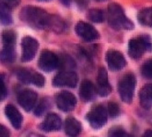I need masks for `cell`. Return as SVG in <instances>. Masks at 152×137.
I'll list each match as a JSON object with an SVG mask.
<instances>
[{
	"label": "cell",
	"mask_w": 152,
	"mask_h": 137,
	"mask_svg": "<svg viewBox=\"0 0 152 137\" xmlns=\"http://www.w3.org/2000/svg\"><path fill=\"white\" fill-rule=\"evenodd\" d=\"M51 16L52 14H49L42 8L32 6L24 7L20 13L21 21L35 30L48 31Z\"/></svg>",
	"instance_id": "obj_1"
},
{
	"label": "cell",
	"mask_w": 152,
	"mask_h": 137,
	"mask_svg": "<svg viewBox=\"0 0 152 137\" xmlns=\"http://www.w3.org/2000/svg\"><path fill=\"white\" fill-rule=\"evenodd\" d=\"M107 20L115 31H131L134 29V23L126 16L123 7L117 3H111L108 6Z\"/></svg>",
	"instance_id": "obj_2"
},
{
	"label": "cell",
	"mask_w": 152,
	"mask_h": 137,
	"mask_svg": "<svg viewBox=\"0 0 152 137\" xmlns=\"http://www.w3.org/2000/svg\"><path fill=\"white\" fill-rule=\"evenodd\" d=\"M137 86V78L133 73L124 74L118 81V93L124 103L130 104L134 98Z\"/></svg>",
	"instance_id": "obj_3"
},
{
	"label": "cell",
	"mask_w": 152,
	"mask_h": 137,
	"mask_svg": "<svg viewBox=\"0 0 152 137\" xmlns=\"http://www.w3.org/2000/svg\"><path fill=\"white\" fill-rule=\"evenodd\" d=\"M151 50V38L148 35H141L131 39L128 43V54L134 60H138L147 51Z\"/></svg>",
	"instance_id": "obj_4"
},
{
	"label": "cell",
	"mask_w": 152,
	"mask_h": 137,
	"mask_svg": "<svg viewBox=\"0 0 152 137\" xmlns=\"http://www.w3.org/2000/svg\"><path fill=\"white\" fill-rule=\"evenodd\" d=\"M86 119L93 129H100L106 124L108 120L107 108L102 104L93 106L91 111L87 113Z\"/></svg>",
	"instance_id": "obj_5"
},
{
	"label": "cell",
	"mask_w": 152,
	"mask_h": 137,
	"mask_svg": "<svg viewBox=\"0 0 152 137\" xmlns=\"http://www.w3.org/2000/svg\"><path fill=\"white\" fill-rule=\"evenodd\" d=\"M17 77L23 84H32L38 87H42L45 84V80L42 74L30 68H21L18 71Z\"/></svg>",
	"instance_id": "obj_6"
},
{
	"label": "cell",
	"mask_w": 152,
	"mask_h": 137,
	"mask_svg": "<svg viewBox=\"0 0 152 137\" xmlns=\"http://www.w3.org/2000/svg\"><path fill=\"white\" fill-rule=\"evenodd\" d=\"M78 76L74 71H60L52 80V84L56 87H67L74 88L77 85Z\"/></svg>",
	"instance_id": "obj_7"
},
{
	"label": "cell",
	"mask_w": 152,
	"mask_h": 137,
	"mask_svg": "<svg viewBox=\"0 0 152 137\" xmlns=\"http://www.w3.org/2000/svg\"><path fill=\"white\" fill-rule=\"evenodd\" d=\"M38 66L41 70L47 73L55 71L59 67V56L49 50H44L40 54Z\"/></svg>",
	"instance_id": "obj_8"
},
{
	"label": "cell",
	"mask_w": 152,
	"mask_h": 137,
	"mask_svg": "<svg viewBox=\"0 0 152 137\" xmlns=\"http://www.w3.org/2000/svg\"><path fill=\"white\" fill-rule=\"evenodd\" d=\"M39 48V42L31 36H25L21 40V62L26 63L31 61Z\"/></svg>",
	"instance_id": "obj_9"
},
{
	"label": "cell",
	"mask_w": 152,
	"mask_h": 137,
	"mask_svg": "<svg viewBox=\"0 0 152 137\" xmlns=\"http://www.w3.org/2000/svg\"><path fill=\"white\" fill-rule=\"evenodd\" d=\"M75 31L79 38L85 42H93L100 38V33L92 25L84 21H78L75 26Z\"/></svg>",
	"instance_id": "obj_10"
},
{
	"label": "cell",
	"mask_w": 152,
	"mask_h": 137,
	"mask_svg": "<svg viewBox=\"0 0 152 137\" xmlns=\"http://www.w3.org/2000/svg\"><path fill=\"white\" fill-rule=\"evenodd\" d=\"M56 103L60 111L64 112H70L77 105V98L73 93L66 90L59 92L56 98Z\"/></svg>",
	"instance_id": "obj_11"
},
{
	"label": "cell",
	"mask_w": 152,
	"mask_h": 137,
	"mask_svg": "<svg viewBox=\"0 0 152 137\" xmlns=\"http://www.w3.org/2000/svg\"><path fill=\"white\" fill-rule=\"evenodd\" d=\"M38 98V95L35 91L31 89H23L19 93L17 97L18 102H19L20 106L26 111H31L34 108L35 104H36Z\"/></svg>",
	"instance_id": "obj_12"
},
{
	"label": "cell",
	"mask_w": 152,
	"mask_h": 137,
	"mask_svg": "<svg viewBox=\"0 0 152 137\" xmlns=\"http://www.w3.org/2000/svg\"><path fill=\"white\" fill-rule=\"evenodd\" d=\"M106 62L109 69L114 72L122 70L126 65V60L123 53L116 50H109L106 52Z\"/></svg>",
	"instance_id": "obj_13"
},
{
	"label": "cell",
	"mask_w": 152,
	"mask_h": 137,
	"mask_svg": "<svg viewBox=\"0 0 152 137\" xmlns=\"http://www.w3.org/2000/svg\"><path fill=\"white\" fill-rule=\"evenodd\" d=\"M97 93L101 97H107L112 92V87L108 80V73L104 67H100L97 76Z\"/></svg>",
	"instance_id": "obj_14"
},
{
	"label": "cell",
	"mask_w": 152,
	"mask_h": 137,
	"mask_svg": "<svg viewBox=\"0 0 152 137\" xmlns=\"http://www.w3.org/2000/svg\"><path fill=\"white\" fill-rule=\"evenodd\" d=\"M38 127L41 131L45 133L57 132L62 127V120L57 114L50 113L45 117L44 121Z\"/></svg>",
	"instance_id": "obj_15"
},
{
	"label": "cell",
	"mask_w": 152,
	"mask_h": 137,
	"mask_svg": "<svg viewBox=\"0 0 152 137\" xmlns=\"http://www.w3.org/2000/svg\"><path fill=\"white\" fill-rule=\"evenodd\" d=\"M97 88L89 80H83L79 87V97L84 102H91L96 98Z\"/></svg>",
	"instance_id": "obj_16"
},
{
	"label": "cell",
	"mask_w": 152,
	"mask_h": 137,
	"mask_svg": "<svg viewBox=\"0 0 152 137\" xmlns=\"http://www.w3.org/2000/svg\"><path fill=\"white\" fill-rule=\"evenodd\" d=\"M5 114L7 118V120L10 122L13 128H15L16 130L20 129L23 118L19 109L12 104H7L5 107Z\"/></svg>",
	"instance_id": "obj_17"
},
{
	"label": "cell",
	"mask_w": 152,
	"mask_h": 137,
	"mask_svg": "<svg viewBox=\"0 0 152 137\" xmlns=\"http://www.w3.org/2000/svg\"><path fill=\"white\" fill-rule=\"evenodd\" d=\"M139 101L141 107L145 109L152 108V84H147L140 89Z\"/></svg>",
	"instance_id": "obj_18"
},
{
	"label": "cell",
	"mask_w": 152,
	"mask_h": 137,
	"mask_svg": "<svg viewBox=\"0 0 152 137\" xmlns=\"http://www.w3.org/2000/svg\"><path fill=\"white\" fill-rule=\"evenodd\" d=\"M65 132L68 136H77L81 132V123L74 117H67L65 122Z\"/></svg>",
	"instance_id": "obj_19"
},
{
	"label": "cell",
	"mask_w": 152,
	"mask_h": 137,
	"mask_svg": "<svg viewBox=\"0 0 152 137\" xmlns=\"http://www.w3.org/2000/svg\"><path fill=\"white\" fill-rule=\"evenodd\" d=\"M66 29V24L65 20L60 17L57 15H53L51 16V21H50V26L48 31H53L56 34H61L65 32Z\"/></svg>",
	"instance_id": "obj_20"
},
{
	"label": "cell",
	"mask_w": 152,
	"mask_h": 137,
	"mask_svg": "<svg viewBox=\"0 0 152 137\" xmlns=\"http://www.w3.org/2000/svg\"><path fill=\"white\" fill-rule=\"evenodd\" d=\"M0 57L4 63H14L16 60V45H3Z\"/></svg>",
	"instance_id": "obj_21"
},
{
	"label": "cell",
	"mask_w": 152,
	"mask_h": 137,
	"mask_svg": "<svg viewBox=\"0 0 152 137\" xmlns=\"http://www.w3.org/2000/svg\"><path fill=\"white\" fill-rule=\"evenodd\" d=\"M137 20L142 26L152 28V7L140 10L137 15Z\"/></svg>",
	"instance_id": "obj_22"
},
{
	"label": "cell",
	"mask_w": 152,
	"mask_h": 137,
	"mask_svg": "<svg viewBox=\"0 0 152 137\" xmlns=\"http://www.w3.org/2000/svg\"><path fill=\"white\" fill-rule=\"evenodd\" d=\"M106 17V13L101 8H92L87 13V19L94 23H102L105 21Z\"/></svg>",
	"instance_id": "obj_23"
},
{
	"label": "cell",
	"mask_w": 152,
	"mask_h": 137,
	"mask_svg": "<svg viewBox=\"0 0 152 137\" xmlns=\"http://www.w3.org/2000/svg\"><path fill=\"white\" fill-rule=\"evenodd\" d=\"M76 67V63L72 57L67 54H61L59 56V67L60 71H73Z\"/></svg>",
	"instance_id": "obj_24"
},
{
	"label": "cell",
	"mask_w": 152,
	"mask_h": 137,
	"mask_svg": "<svg viewBox=\"0 0 152 137\" xmlns=\"http://www.w3.org/2000/svg\"><path fill=\"white\" fill-rule=\"evenodd\" d=\"M52 107V102L49 98H42L38 105L34 109V115L36 117H42L44 113H45L48 109H50Z\"/></svg>",
	"instance_id": "obj_25"
},
{
	"label": "cell",
	"mask_w": 152,
	"mask_h": 137,
	"mask_svg": "<svg viewBox=\"0 0 152 137\" xmlns=\"http://www.w3.org/2000/svg\"><path fill=\"white\" fill-rule=\"evenodd\" d=\"M10 8L5 6L1 3L0 7V20H1V24L4 26H10L13 22L12 15L10 13Z\"/></svg>",
	"instance_id": "obj_26"
},
{
	"label": "cell",
	"mask_w": 152,
	"mask_h": 137,
	"mask_svg": "<svg viewBox=\"0 0 152 137\" xmlns=\"http://www.w3.org/2000/svg\"><path fill=\"white\" fill-rule=\"evenodd\" d=\"M3 45H16L17 34L13 30H5L1 33Z\"/></svg>",
	"instance_id": "obj_27"
},
{
	"label": "cell",
	"mask_w": 152,
	"mask_h": 137,
	"mask_svg": "<svg viewBox=\"0 0 152 137\" xmlns=\"http://www.w3.org/2000/svg\"><path fill=\"white\" fill-rule=\"evenodd\" d=\"M141 75L146 79L152 80V59L147 60L140 68Z\"/></svg>",
	"instance_id": "obj_28"
},
{
	"label": "cell",
	"mask_w": 152,
	"mask_h": 137,
	"mask_svg": "<svg viewBox=\"0 0 152 137\" xmlns=\"http://www.w3.org/2000/svg\"><path fill=\"white\" fill-rule=\"evenodd\" d=\"M107 111L111 118H116L120 114V107L116 102L111 101L107 105Z\"/></svg>",
	"instance_id": "obj_29"
},
{
	"label": "cell",
	"mask_w": 152,
	"mask_h": 137,
	"mask_svg": "<svg viewBox=\"0 0 152 137\" xmlns=\"http://www.w3.org/2000/svg\"><path fill=\"white\" fill-rule=\"evenodd\" d=\"M108 135L110 137H122V136H128V133L124 131L120 126H113L108 132Z\"/></svg>",
	"instance_id": "obj_30"
},
{
	"label": "cell",
	"mask_w": 152,
	"mask_h": 137,
	"mask_svg": "<svg viewBox=\"0 0 152 137\" xmlns=\"http://www.w3.org/2000/svg\"><path fill=\"white\" fill-rule=\"evenodd\" d=\"M7 95V86L4 80V77L3 75H1V78H0V99L3 100L6 98Z\"/></svg>",
	"instance_id": "obj_31"
},
{
	"label": "cell",
	"mask_w": 152,
	"mask_h": 137,
	"mask_svg": "<svg viewBox=\"0 0 152 137\" xmlns=\"http://www.w3.org/2000/svg\"><path fill=\"white\" fill-rule=\"evenodd\" d=\"M1 3L12 9L20 5V0H1Z\"/></svg>",
	"instance_id": "obj_32"
},
{
	"label": "cell",
	"mask_w": 152,
	"mask_h": 137,
	"mask_svg": "<svg viewBox=\"0 0 152 137\" xmlns=\"http://www.w3.org/2000/svg\"><path fill=\"white\" fill-rule=\"evenodd\" d=\"M74 1L77 4V7L79 8V9L83 10L88 7L89 0H74Z\"/></svg>",
	"instance_id": "obj_33"
},
{
	"label": "cell",
	"mask_w": 152,
	"mask_h": 137,
	"mask_svg": "<svg viewBox=\"0 0 152 137\" xmlns=\"http://www.w3.org/2000/svg\"><path fill=\"white\" fill-rule=\"evenodd\" d=\"M0 135L1 137H8L10 136V132L4 125H0Z\"/></svg>",
	"instance_id": "obj_34"
},
{
	"label": "cell",
	"mask_w": 152,
	"mask_h": 137,
	"mask_svg": "<svg viewBox=\"0 0 152 137\" xmlns=\"http://www.w3.org/2000/svg\"><path fill=\"white\" fill-rule=\"evenodd\" d=\"M59 1L63 4L65 7H69L70 6V4H71V1L72 0H59Z\"/></svg>",
	"instance_id": "obj_35"
},
{
	"label": "cell",
	"mask_w": 152,
	"mask_h": 137,
	"mask_svg": "<svg viewBox=\"0 0 152 137\" xmlns=\"http://www.w3.org/2000/svg\"><path fill=\"white\" fill-rule=\"evenodd\" d=\"M143 135L144 136H152V130H147Z\"/></svg>",
	"instance_id": "obj_36"
},
{
	"label": "cell",
	"mask_w": 152,
	"mask_h": 137,
	"mask_svg": "<svg viewBox=\"0 0 152 137\" xmlns=\"http://www.w3.org/2000/svg\"><path fill=\"white\" fill-rule=\"evenodd\" d=\"M148 122L152 124V114H148Z\"/></svg>",
	"instance_id": "obj_37"
},
{
	"label": "cell",
	"mask_w": 152,
	"mask_h": 137,
	"mask_svg": "<svg viewBox=\"0 0 152 137\" xmlns=\"http://www.w3.org/2000/svg\"><path fill=\"white\" fill-rule=\"evenodd\" d=\"M94 1H96V2H103V1H105V0H94Z\"/></svg>",
	"instance_id": "obj_38"
},
{
	"label": "cell",
	"mask_w": 152,
	"mask_h": 137,
	"mask_svg": "<svg viewBox=\"0 0 152 137\" xmlns=\"http://www.w3.org/2000/svg\"><path fill=\"white\" fill-rule=\"evenodd\" d=\"M40 1H50V0H40Z\"/></svg>",
	"instance_id": "obj_39"
}]
</instances>
